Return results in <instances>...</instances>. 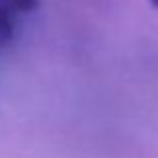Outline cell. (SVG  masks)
<instances>
[{
    "instance_id": "1",
    "label": "cell",
    "mask_w": 158,
    "mask_h": 158,
    "mask_svg": "<svg viewBox=\"0 0 158 158\" xmlns=\"http://www.w3.org/2000/svg\"><path fill=\"white\" fill-rule=\"evenodd\" d=\"M18 12L10 4V0H0V48L12 42L16 34V22H18Z\"/></svg>"
},
{
    "instance_id": "2",
    "label": "cell",
    "mask_w": 158,
    "mask_h": 158,
    "mask_svg": "<svg viewBox=\"0 0 158 158\" xmlns=\"http://www.w3.org/2000/svg\"><path fill=\"white\" fill-rule=\"evenodd\" d=\"M10 4L18 14H30L40 6V0H10Z\"/></svg>"
},
{
    "instance_id": "3",
    "label": "cell",
    "mask_w": 158,
    "mask_h": 158,
    "mask_svg": "<svg viewBox=\"0 0 158 158\" xmlns=\"http://www.w3.org/2000/svg\"><path fill=\"white\" fill-rule=\"evenodd\" d=\"M150 4H152L154 8H158V0H150Z\"/></svg>"
}]
</instances>
